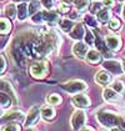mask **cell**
<instances>
[{"instance_id":"obj_41","label":"cell","mask_w":125,"mask_h":131,"mask_svg":"<svg viewBox=\"0 0 125 131\" xmlns=\"http://www.w3.org/2000/svg\"><path fill=\"white\" fill-rule=\"evenodd\" d=\"M123 70H124V72H125V61L123 62Z\"/></svg>"},{"instance_id":"obj_44","label":"cell","mask_w":125,"mask_h":131,"mask_svg":"<svg viewBox=\"0 0 125 131\" xmlns=\"http://www.w3.org/2000/svg\"><path fill=\"white\" fill-rule=\"evenodd\" d=\"M96 1H98V0H96Z\"/></svg>"},{"instance_id":"obj_43","label":"cell","mask_w":125,"mask_h":131,"mask_svg":"<svg viewBox=\"0 0 125 131\" xmlns=\"http://www.w3.org/2000/svg\"><path fill=\"white\" fill-rule=\"evenodd\" d=\"M103 131H105V130H103Z\"/></svg>"},{"instance_id":"obj_24","label":"cell","mask_w":125,"mask_h":131,"mask_svg":"<svg viewBox=\"0 0 125 131\" xmlns=\"http://www.w3.org/2000/svg\"><path fill=\"white\" fill-rule=\"evenodd\" d=\"M0 32H1V35H5V34H8L9 31L11 30V23L6 18H3L1 21H0Z\"/></svg>"},{"instance_id":"obj_18","label":"cell","mask_w":125,"mask_h":131,"mask_svg":"<svg viewBox=\"0 0 125 131\" xmlns=\"http://www.w3.org/2000/svg\"><path fill=\"white\" fill-rule=\"evenodd\" d=\"M118 94L119 92H116L114 89H105L104 92H103V96H104V99L106 101H116L120 97Z\"/></svg>"},{"instance_id":"obj_14","label":"cell","mask_w":125,"mask_h":131,"mask_svg":"<svg viewBox=\"0 0 125 131\" xmlns=\"http://www.w3.org/2000/svg\"><path fill=\"white\" fill-rule=\"evenodd\" d=\"M44 14V21H48V24L54 25L59 21V15L55 11H43Z\"/></svg>"},{"instance_id":"obj_29","label":"cell","mask_w":125,"mask_h":131,"mask_svg":"<svg viewBox=\"0 0 125 131\" xmlns=\"http://www.w3.org/2000/svg\"><path fill=\"white\" fill-rule=\"evenodd\" d=\"M1 131H20V126L15 122H11V124H5L3 126Z\"/></svg>"},{"instance_id":"obj_12","label":"cell","mask_w":125,"mask_h":131,"mask_svg":"<svg viewBox=\"0 0 125 131\" xmlns=\"http://www.w3.org/2000/svg\"><path fill=\"white\" fill-rule=\"evenodd\" d=\"M101 60V54L99 52L98 50H91L88 51V54H86V61L89 62V64H98V62H100Z\"/></svg>"},{"instance_id":"obj_31","label":"cell","mask_w":125,"mask_h":131,"mask_svg":"<svg viewBox=\"0 0 125 131\" xmlns=\"http://www.w3.org/2000/svg\"><path fill=\"white\" fill-rule=\"evenodd\" d=\"M111 89H114L116 92H121V91L124 90V84L120 80H115L113 82V85H111Z\"/></svg>"},{"instance_id":"obj_21","label":"cell","mask_w":125,"mask_h":131,"mask_svg":"<svg viewBox=\"0 0 125 131\" xmlns=\"http://www.w3.org/2000/svg\"><path fill=\"white\" fill-rule=\"evenodd\" d=\"M66 3H71L79 11H84L89 6V0H65Z\"/></svg>"},{"instance_id":"obj_33","label":"cell","mask_w":125,"mask_h":131,"mask_svg":"<svg viewBox=\"0 0 125 131\" xmlns=\"http://www.w3.org/2000/svg\"><path fill=\"white\" fill-rule=\"evenodd\" d=\"M109 28L111 30H118L120 28V21H119V19H116V18L111 19V20L109 21Z\"/></svg>"},{"instance_id":"obj_3","label":"cell","mask_w":125,"mask_h":131,"mask_svg":"<svg viewBox=\"0 0 125 131\" xmlns=\"http://www.w3.org/2000/svg\"><path fill=\"white\" fill-rule=\"evenodd\" d=\"M61 88L65 91L68 92H71V94H79L80 91L86 90V84L81 80H73V81H69V82H65L62 84Z\"/></svg>"},{"instance_id":"obj_9","label":"cell","mask_w":125,"mask_h":131,"mask_svg":"<svg viewBox=\"0 0 125 131\" xmlns=\"http://www.w3.org/2000/svg\"><path fill=\"white\" fill-rule=\"evenodd\" d=\"M105 42H106V45L110 50H119L120 46H121V39L115 34L108 35L106 39H105Z\"/></svg>"},{"instance_id":"obj_27","label":"cell","mask_w":125,"mask_h":131,"mask_svg":"<svg viewBox=\"0 0 125 131\" xmlns=\"http://www.w3.org/2000/svg\"><path fill=\"white\" fill-rule=\"evenodd\" d=\"M84 20H85V23H86L89 26H91V28H96V26H99L98 20L95 19V16L91 15V14H85V15H84Z\"/></svg>"},{"instance_id":"obj_11","label":"cell","mask_w":125,"mask_h":131,"mask_svg":"<svg viewBox=\"0 0 125 131\" xmlns=\"http://www.w3.org/2000/svg\"><path fill=\"white\" fill-rule=\"evenodd\" d=\"M85 36V29L81 24H76L73 28V30L70 31V38L75 40H80Z\"/></svg>"},{"instance_id":"obj_34","label":"cell","mask_w":125,"mask_h":131,"mask_svg":"<svg viewBox=\"0 0 125 131\" xmlns=\"http://www.w3.org/2000/svg\"><path fill=\"white\" fill-rule=\"evenodd\" d=\"M58 10L59 13H61V14H65V13H68V11L70 10V8H69V3H60L59 4V6H58Z\"/></svg>"},{"instance_id":"obj_36","label":"cell","mask_w":125,"mask_h":131,"mask_svg":"<svg viewBox=\"0 0 125 131\" xmlns=\"http://www.w3.org/2000/svg\"><path fill=\"white\" fill-rule=\"evenodd\" d=\"M5 68H6V61H5V56L1 55V68H0V72L3 74L5 71Z\"/></svg>"},{"instance_id":"obj_40","label":"cell","mask_w":125,"mask_h":131,"mask_svg":"<svg viewBox=\"0 0 125 131\" xmlns=\"http://www.w3.org/2000/svg\"><path fill=\"white\" fill-rule=\"evenodd\" d=\"M123 18H124V20H125V4H124V8H123Z\"/></svg>"},{"instance_id":"obj_26","label":"cell","mask_w":125,"mask_h":131,"mask_svg":"<svg viewBox=\"0 0 125 131\" xmlns=\"http://www.w3.org/2000/svg\"><path fill=\"white\" fill-rule=\"evenodd\" d=\"M46 101H48L49 105H59V104H61L62 99L61 96L58 95V94H51V95H49L46 97Z\"/></svg>"},{"instance_id":"obj_15","label":"cell","mask_w":125,"mask_h":131,"mask_svg":"<svg viewBox=\"0 0 125 131\" xmlns=\"http://www.w3.org/2000/svg\"><path fill=\"white\" fill-rule=\"evenodd\" d=\"M95 44H96V46H98V49L101 51L103 54H104L105 56H110L111 55V52L108 50L109 48H108V45H106V42H103L101 40V38L99 36V35H95Z\"/></svg>"},{"instance_id":"obj_19","label":"cell","mask_w":125,"mask_h":131,"mask_svg":"<svg viewBox=\"0 0 125 131\" xmlns=\"http://www.w3.org/2000/svg\"><path fill=\"white\" fill-rule=\"evenodd\" d=\"M41 116H43V119H45V120H50V119H53V117L55 116V110H54V107H53V106H49V105L43 106L41 107Z\"/></svg>"},{"instance_id":"obj_16","label":"cell","mask_w":125,"mask_h":131,"mask_svg":"<svg viewBox=\"0 0 125 131\" xmlns=\"http://www.w3.org/2000/svg\"><path fill=\"white\" fill-rule=\"evenodd\" d=\"M1 91L3 92H6L8 95H10L11 97H13V100H14V102H18V96L15 95V91L13 90V88H11V85L9 82H6V81H3L1 82Z\"/></svg>"},{"instance_id":"obj_20","label":"cell","mask_w":125,"mask_h":131,"mask_svg":"<svg viewBox=\"0 0 125 131\" xmlns=\"http://www.w3.org/2000/svg\"><path fill=\"white\" fill-rule=\"evenodd\" d=\"M24 117V115H23V112L21 111H13V112H9V114H6V115H3V122H5V121L8 120H21Z\"/></svg>"},{"instance_id":"obj_4","label":"cell","mask_w":125,"mask_h":131,"mask_svg":"<svg viewBox=\"0 0 125 131\" xmlns=\"http://www.w3.org/2000/svg\"><path fill=\"white\" fill-rule=\"evenodd\" d=\"M41 115V109L39 106H33L30 110L28 111L26 114V117H25V126L26 127H30L33 126L36 121L39 120V116Z\"/></svg>"},{"instance_id":"obj_13","label":"cell","mask_w":125,"mask_h":131,"mask_svg":"<svg viewBox=\"0 0 125 131\" xmlns=\"http://www.w3.org/2000/svg\"><path fill=\"white\" fill-rule=\"evenodd\" d=\"M28 14H29V5L25 3L18 4V19L20 21H24L28 18Z\"/></svg>"},{"instance_id":"obj_32","label":"cell","mask_w":125,"mask_h":131,"mask_svg":"<svg viewBox=\"0 0 125 131\" xmlns=\"http://www.w3.org/2000/svg\"><path fill=\"white\" fill-rule=\"evenodd\" d=\"M84 39H85V41H86V44L88 45H94V42H95V39H94V35L91 34V31H86L85 32V36H84Z\"/></svg>"},{"instance_id":"obj_7","label":"cell","mask_w":125,"mask_h":131,"mask_svg":"<svg viewBox=\"0 0 125 131\" xmlns=\"http://www.w3.org/2000/svg\"><path fill=\"white\" fill-rule=\"evenodd\" d=\"M103 68H104L105 70L110 71V72H113V74H118V75H120V74L124 71L123 70V65H120V62H118L116 60H106V61H104Z\"/></svg>"},{"instance_id":"obj_39","label":"cell","mask_w":125,"mask_h":131,"mask_svg":"<svg viewBox=\"0 0 125 131\" xmlns=\"http://www.w3.org/2000/svg\"><path fill=\"white\" fill-rule=\"evenodd\" d=\"M110 131H121V130H120L118 126H115V127H111V130H110Z\"/></svg>"},{"instance_id":"obj_42","label":"cell","mask_w":125,"mask_h":131,"mask_svg":"<svg viewBox=\"0 0 125 131\" xmlns=\"http://www.w3.org/2000/svg\"><path fill=\"white\" fill-rule=\"evenodd\" d=\"M19 1H23V0H19ZM24 1H25V0H24Z\"/></svg>"},{"instance_id":"obj_37","label":"cell","mask_w":125,"mask_h":131,"mask_svg":"<svg viewBox=\"0 0 125 131\" xmlns=\"http://www.w3.org/2000/svg\"><path fill=\"white\" fill-rule=\"evenodd\" d=\"M103 5H105V6H113L114 5V0H103Z\"/></svg>"},{"instance_id":"obj_2","label":"cell","mask_w":125,"mask_h":131,"mask_svg":"<svg viewBox=\"0 0 125 131\" xmlns=\"http://www.w3.org/2000/svg\"><path fill=\"white\" fill-rule=\"evenodd\" d=\"M49 64L46 61H36L30 66V74L36 79H43L49 70Z\"/></svg>"},{"instance_id":"obj_38","label":"cell","mask_w":125,"mask_h":131,"mask_svg":"<svg viewBox=\"0 0 125 131\" xmlns=\"http://www.w3.org/2000/svg\"><path fill=\"white\" fill-rule=\"evenodd\" d=\"M81 131H95V130H94L93 127H90V126H85Z\"/></svg>"},{"instance_id":"obj_22","label":"cell","mask_w":125,"mask_h":131,"mask_svg":"<svg viewBox=\"0 0 125 131\" xmlns=\"http://www.w3.org/2000/svg\"><path fill=\"white\" fill-rule=\"evenodd\" d=\"M98 15V19L101 21V23H106L108 20H110V16H111V11L109 10L108 8H103L100 11L96 13Z\"/></svg>"},{"instance_id":"obj_8","label":"cell","mask_w":125,"mask_h":131,"mask_svg":"<svg viewBox=\"0 0 125 131\" xmlns=\"http://www.w3.org/2000/svg\"><path fill=\"white\" fill-rule=\"evenodd\" d=\"M88 46L89 45H86L85 42H81V41H76L75 44H74L73 46V52L74 55L76 56V58H79V59H84L85 56H86V54H88Z\"/></svg>"},{"instance_id":"obj_5","label":"cell","mask_w":125,"mask_h":131,"mask_svg":"<svg viewBox=\"0 0 125 131\" xmlns=\"http://www.w3.org/2000/svg\"><path fill=\"white\" fill-rule=\"evenodd\" d=\"M86 121V116L83 110H76L71 116V127L73 130H79Z\"/></svg>"},{"instance_id":"obj_23","label":"cell","mask_w":125,"mask_h":131,"mask_svg":"<svg viewBox=\"0 0 125 131\" xmlns=\"http://www.w3.org/2000/svg\"><path fill=\"white\" fill-rule=\"evenodd\" d=\"M13 102H14V100H13V97H11L10 95H8L6 92H3L1 91V107L3 109H8V107L11 106Z\"/></svg>"},{"instance_id":"obj_30","label":"cell","mask_w":125,"mask_h":131,"mask_svg":"<svg viewBox=\"0 0 125 131\" xmlns=\"http://www.w3.org/2000/svg\"><path fill=\"white\" fill-rule=\"evenodd\" d=\"M31 21L34 24H40V23H43L44 21V14L40 13V11L35 13L34 15H31Z\"/></svg>"},{"instance_id":"obj_35","label":"cell","mask_w":125,"mask_h":131,"mask_svg":"<svg viewBox=\"0 0 125 131\" xmlns=\"http://www.w3.org/2000/svg\"><path fill=\"white\" fill-rule=\"evenodd\" d=\"M41 3V6H44L46 10H51L54 8V1L53 0H40Z\"/></svg>"},{"instance_id":"obj_6","label":"cell","mask_w":125,"mask_h":131,"mask_svg":"<svg viewBox=\"0 0 125 131\" xmlns=\"http://www.w3.org/2000/svg\"><path fill=\"white\" fill-rule=\"evenodd\" d=\"M71 101H73L74 105L76 107H79V109H86V107L90 106L89 97L86 95H84V94H75L71 97Z\"/></svg>"},{"instance_id":"obj_10","label":"cell","mask_w":125,"mask_h":131,"mask_svg":"<svg viewBox=\"0 0 125 131\" xmlns=\"http://www.w3.org/2000/svg\"><path fill=\"white\" fill-rule=\"evenodd\" d=\"M95 81L98 84H100V85H108L111 81V76H110L109 71L100 70L99 72H96V75H95Z\"/></svg>"},{"instance_id":"obj_1","label":"cell","mask_w":125,"mask_h":131,"mask_svg":"<svg viewBox=\"0 0 125 131\" xmlns=\"http://www.w3.org/2000/svg\"><path fill=\"white\" fill-rule=\"evenodd\" d=\"M96 117L99 122L101 125H104L106 127H115L118 125H121V127L125 129V121L123 117H119L118 115H115L114 112H110V111L106 110H101L96 114Z\"/></svg>"},{"instance_id":"obj_17","label":"cell","mask_w":125,"mask_h":131,"mask_svg":"<svg viewBox=\"0 0 125 131\" xmlns=\"http://www.w3.org/2000/svg\"><path fill=\"white\" fill-rule=\"evenodd\" d=\"M4 13H5V15L8 16V18H10V19H15V16H16V14H18V6L15 5V4H6V6H5V9H4Z\"/></svg>"},{"instance_id":"obj_25","label":"cell","mask_w":125,"mask_h":131,"mask_svg":"<svg viewBox=\"0 0 125 131\" xmlns=\"http://www.w3.org/2000/svg\"><path fill=\"white\" fill-rule=\"evenodd\" d=\"M75 26L73 24V21L70 20V19H64L61 20L60 23V29H61L64 32H70V31L73 30V28Z\"/></svg>"},{"instance_id":"obj_28","label":"cell","mask_w":125,"mask_h":131,"mask_svg":"<svg viewBox=\"0 0 125 131\" xmlns=\"http://www.w3.org/2000/svg\"><path fill=\"white\" fill-rule=\"evenodd\" d=\"M40 6H41V3H40V1H38V0H33L30 4H29V14H30V15H34L35 13L39 11Z\"/></svg>"}]
</instances>
